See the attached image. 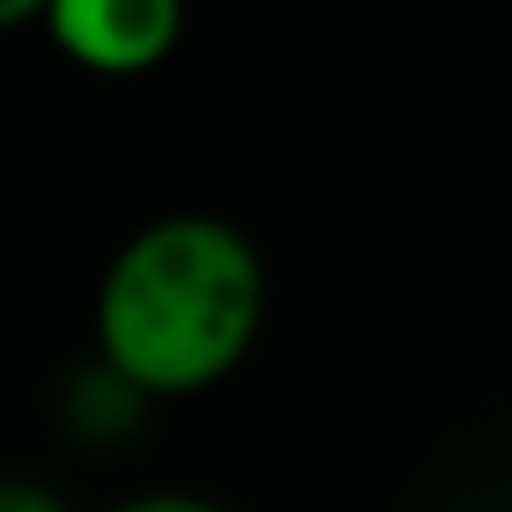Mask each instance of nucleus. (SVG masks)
Wrapping results in <instances>:
<instances>
[{"label": "nucleus", "instance_id": "obj_2", "mask_svg": "<svg viewBox=\"0 0 512 512\" xmlns=\"http://www.w3.org/2000/svg\"><path fill=\"white\" fill-rule=\"evenodd\" d=\"M46 39L98 78H143L182 46L188 7L182 0H52Z\"/></svg>", "mask_w": 512, "mask_h": 512}, {"label": "nucleus", "instance_id": "obj_1", "mask_svg": "<svg viewBox=\"0 0 512 512\" xmlns=\"http://www.w3.org/2000/svg\"><path fill=\"white\" fill-rule=\"evenodd\" d=\"M266 260L221 214H163L111 253L91 305L98 357L137 396H201L266 331Z\"/></svg>", "mask_w": 512, "mask_h": 512}, {"label": "nucleus", "instance_id": "obj_3", "mask_svg": "<svg viewBox=\"0 0 512 512\" xmlns=\"http://www.w3.org/2000/svg\"><path fill=\"white\" fill-rule=\"evenodd\" d=\"M111 512H227L221 500H201V493H137V500L111 506Z\"/></svg>", "mask_w": 512, "mask_h": 512}, {"label": "nucleus", "instance_id": "obj_5", "mask_svg": "<svg viewBox=\"0 0 512 512\" xmlns=\"http://www.w3.org/2000/svg\"><path fill=\"white\" fill-rule=\"evenodd\" d=\"M46 7L52 0H0V33H7V26H26V20H46Z\"/></svg>", "mask_w": 512, "mask_h": 512}, {"label": "nucleus", "instance_id": "obj_4", "mask_svg": "<svg viewBox=\"0 0 512 512\" xmlns=\"http://www.w3.org/2000/svg\"><path fill=\"white\" fill-rule=\"evenodd\" d=\"M0 512H65V500L33 480H0Z\"/></svg>", "mask_w": 512, "mask_h": 512}]
</instances>
